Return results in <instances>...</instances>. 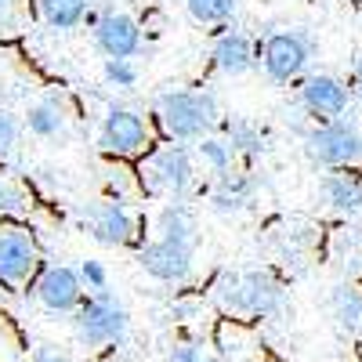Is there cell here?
Here are the masks:
<instances>
[{"label": "cell", "mask_w": 362, "mask_h": 362, "mask_svg": "<svg viewBox=\"0 0 362 362\" xmlns=\"http://www.w3.org/2000/svg\"><path fill=\"white\" fill-rule=\"evenodd\" d=\"M214 297L225 312L239 315H283L286 308V286L268 268L221 272V279L214 283Z\"/></svg>", "instance_id": "obj_1"}, {"label": "cell", "mask_w": 362, "mask_h": 362, "mask_svg": "<svg viewBox=\"0 0 362 362\" xmlns=\"http://www.w3.org/2000/svg\"><path fill=\"white\" fill-rule=\"evenodd\" d=\"M156 116L170 141H199L218 127V95L206 87H177L156 98Z\"/></svg>", "instance_id": "obj_2"}, {"label": "cell", "mask_w": 362, "mask_h": 362, "mask_svg": "<svg viewBox=\"0 0 362 362\" xmlns=\"http://www.w3.org/2000/svg\"><path fill=\"white\" fill-rule=\"evenodd\" d=\"M73 334L83 348L124 344L131 334V312L112 290H90L73 312Z\"/></svg>", "instance_id": "obj_3"}, {"label": "cell", "mask_w": 362, "mask_h": 362, "mask_svg": "<svg viewBox=\"0 0 362 362\" xmlns=\"http://www.w3.org/2000/svg\"><path fill=\"white\" fill-rule=\"evenodd\" d=\"M305 156L315 170H351L362 163V127L351 116L322 119L305 134Z\"/></svg>", "instance_id": "obj_4"}, {"label": "cell", "mask_w": 362, "mask_h": 362, "mask_svg": "<svg viewBox=\"0 0 362 362\" xmlns=\"http://www.w3.org/2000/svg\"><path fill=\"white\" fill-rule=\"evenodd\" d=\"M141 181L153 196L167 199H185L196 185V160L185 145H163L141 167Z\"/></svg>", "instance_id": "obj_5"}, {"label": "cell", "mask_w": 362, "mask_h": 362, "mask_svg": "<svg viewBox=\"0 0 362 362\" xmlns=\"http://www.w3.org/2000/svg\"><path fill=\"white\" fill-rule=\"evenodd\" d=\"M315 44L305 29H279L261 44V69L272 83H293L312 66Z\"/></svg>", "instance_id": "obj_6"}, {"label": "cell", "mask_w": 362, "mask_h": 362, "mask_svg": "<svg viewBox=\"0 0 362 362\" xmlns=\"http://www.w3.org/2000/svg\"><path fill=\"white\" fill-rule=\"evenodd\" d=\"M192 261H196V247L192 243H177V239L156 235L138 250V264L160 283H185L192 276Z\"/></svg>", "instance_id": "obj_7"}, {"label": "cell", "mask_w": 362, "mask_h": 362, "mask_svg": "<svg viewBox=\"0 0 362 362\" xmlns=\"http://www.w3.org/2000/svg\"><path fill=\"white\" fill-rule=\"evenodd\" d=\"M83 276L69 264H47L37 283H33V297L54 315H69L83 305Z\"/></svg>", "instance_id": "obj_8"}, {"label": "cell", "mask_w": 362, "mask_h": 362, "mask_svg": "<svg viewBox=\"0 0 362 362\" xmlns=\"http://www.w3.org/2000/svg\"><path fill=\"white\" fill-rule=\"evenodd\" d=\"M148 145V124L134 109H109L98 127V148L109 156H138Z\"/></svg>", "instance_id": "obj_9"}, {"label": "cell", "mask_w": 362, "mask_h": 362, "mask_svg": "<svg viewBox=\"0 0 362 362\" xmlns=\"http://www.w3.org/2000/svg\"><path fill=\"white\" fill-rule=\"evenodd\" d=\"M83 232L102 247H127L134 239V214L119 199H98L83 210Z\"/></svg>", "instance_id": "obj_10"}, {"label": "cell", "mask_w": 362, "mask_h": 362, "mask_svg": "<svg viewBox=\"0 0 362 362\" xmlns=\"http://www.w3.org/2000/svg\"><path fill=\"white\" fill-rule=\"evenodd\" d=\"M297 102L308 116L315 119H334L348 112L351 102V87L341 76H329V73H312L305 76V83L297 87Z\"/></svg>", "instance_id": "obj_11"}, {"label": "cell", "mask_w": 362, "mask_h": 362, "mask_svg": "<svg viewBox=\"0 0 362 362\" xmlns=\"http://www.w3.org/2000/svg\"><path fill=\"white\" fill-rule=\"evenodd\" d=\"M90 29H95V47L105 58H134V54H141V25L127 11L90 15Z\"/></svg>", "instance_id": "obj_12"}, {"label": "cell", "mask_w": 362, "mask_h": 362, "mask_svg": "<svg viewBox=\"0 0 362 362\" xmlns=\"http://www.w3.org/2000/svg\"><path fill=\"white\" fill-rule=\"evenodd\" d=\"M37 268V243L22 228H0V283L22 286Z\"/></svg>", "instance_id": "obj_13"}, {"label": "cell", "mask_w": 362, "mask_h": 362, "mask_svg": "<svg viewBox=\"0 0 362 362\" xmlns=\"http://www.w3.org/2000/svg\"><path fill=\"white\" fill-rule=\"evenodd\" d=\"M254 196H257V177L247 174V170H228V174H218L214 185H210L206 199H210V210L221 218H232V214H243V210L254 206Z\"/></svg>", "instance_id": "obj_14"}, {"label": "cell", "mask_w": 362, "mask_h": 362, "mask_svg": "<svg viewBox=\"0 0 362 362\" xmlns=\"http://www.w3.org/2000/svg\"><path fill=\"white\" fill-rule=\"evenodd\" d=\"M210 66L221 76H243L257 66V47L254 37L243 29H225V33L210 44Z\"/></svg>", "instance_id": "obj_15"}, {"label": "cell", "mask_w": 362, "mask_h": 362, "mask_svg": "<svg viewBox=\"0 0 362 362\" xmlns=\"http://www.w3.org/2000/svg\"><path fill=\"white\" fill-rule=\"evenodd\" d=\"M319 196L341 214H355V210H362V177L348 170H329L319 177Z\"/></svg>", "instance_id": "obj_16"}, {"label": "cell", "mask_w": 362, "mask_h": 362, "mask_svg": "<svg viewBox=\"0 0 362 362\" xmlns=\"http://www.w3.org/2000/svg\"><path fill=\"white\" fill-rule=\"evenodd\" d=\"M25 127H29V134H33V138H44V141L66 138V131H69V112H66V105L58 102L54 95H47V98H40V102L29 105Z\"/></svg>", "instance_id": "obj_17"}, {"label": "cell", "mask_w": 362, "mask_h": 362, "mask_svg": "<svg viewBox=\"0 0 362 362\" xmlns=\"http://www.w3.org/2000/svg\"><path fill=\"white\" fill-rule=\"evenodd\" d=\"M156 232L167 235V239H177V243H199V221H196V210L185 206L181 199H170L160 218H156Z\"/></svg>", "instance_id": "obj_18"}, {"label": "cell", "mask_w": 362, "mask_h": 362, "mask_svg": "<svg viewBox=\"0 0 362 362\" xmlns=\"http://www.w3.org/2000/svg\"><path fill=\"white\" fill-rule=\"evenodd\" d=\"M329 315L344 329V334H362V286L355 283H337L329 290Z\"/></svg>", "instance_id": "obj_19"}, {"label": "cell", "mask_w": 362, "mask_h": 362, "mask_svg": "<svg viewBox=\"0 0 362 362\" xmlns=\"http://www.w3.org/2000/svg\"><path fill=\"white\" fill-rule=\"evenodd\" d=\"M37 15L47 29L69 33L83 18H90V0H37Z\"/></svg>", "instance_id": "obj_20"}, {"label": "cell", "mask_w": 362, "mask_h": 362, "mask_svg": "<svg viewBox=\"0 0 362 362\" xmlns=\"http://www.w3.org/2000/svg\"><path fill=\"white\" fill-rule=\"evenodd\" d=\"M196 156H199V163L210 170V174H228V170H235V148H232V141L228 138H214V134H206V138H199L196 141Z\"/></svg>", "instance_id": "obj_21"}, {"label": "cell", "mask_w": 362, "mask_h": 362, "mask_svg": "<svg viewBox=\"0 0 362 362\" xmlns=\"http://www.w3.org/2000/svg\"><path fill=\"white\" fill-rule=\"evenodd\" d=\"M225 138L232 141L235 153H243V156H257L261 148H264V134H261V127L250 124V119H243V116L228 119V124H225Z\"/></svg>", "instance_id": "obj_22"}, {"label": "cell", "mask_w": 362, "mask_h": 362, "mask_svg": "<svg viewBox=\"0 0 362 362\" xmlns=\"http://www.w3.org/2000/svg\"><path fill=\"white\" fill-rule=\"evenodd\" d=\"M239 8V0H185V11L196 25H225Z\"/></svg>", "instance_id": "obj_23"}, {"label": "cell", "mask_w": 362, "mask_h": 362, "mask_svg": "<svg viewBox=\"0 0 362 362\" xmlns=\"http://www.w3.org/2000/svg\"><path fill=\"white\" fill-rule=\"evenodd\" d=\"M102 76H105V83L116 87V90H131V87L138 83V69H134L131 58H105Z\"/></svg>", "instance_id": "obj_24"}, {"label": "cell", "mask_w": 362, "mask_h": 362, "mask_svg": "<svg viewBox=\"0 0 362 362\" xmlns=\"http://www.w3.org/2000/svg\"><path fill=\"white\" fill-rule=\"evenodd\" d=\"M22 210H25V196H22V189L15 185L11 177L0 174V218H8V214H22Z\"/></svg>", "instance_id": "obj_25"}, {"label": "cell", "mask_w": 362, "mask_h": 362, "mask_svg": "<svg viewBox=\"0 0 362 362\" xmlns=\"http://www.w3.org/2000/svg\"><path fill=\"white\" fill-rule=\"evenodd\" d=\"M15 145H18V119L8 109H0V156H8Z\"/></svg>", "instance_id": "obj_26"}, {"label": "cell", "mask_w": 362, "mask_h": 362, "mask_svg": "<svg viewBox=\"0 0 362 362\" xmlns=\"http://www.w3.org/2000/svg\"><path fill=\"white\" fill-rule=\"evenodd\" d=\"M167 362H214V358H210L199 344H192V341H181V344H174V348H170Z\"/></svg>", "instance_id": "obj_27"}, {"label": "cell", "mask_w": 362, "mask_h": 362, "mask_svg": "<svg viewBox=\"0 0 362 362\" xmlns=\"http://www.w3.org/2000/svg\"><path fill=\"white\" fill-rule=\"evenodd\" d=\"M80 276H83L87 290H105V286H109V276H105L102 261H83V264H80Z\"/></svg>", "instance_id": "obj_28"}, {"label": "cell", "mask_w": 362, "mask_h": 362, "mask_svg": "<svg viewBox=\"0 0 362 362\" xmlns=\"http://www.w3.org/2000/svg\"><path fill=\"white\" fill-rule=\"evenodd\" d=\"M33 362H73L66 351H58V348H51V344H40L37 351H33Z\"/></svg>", "instance_id": "obj_29"}, {"label": "cell", "mask_w": 362, "mask_h": 362, "mask_svg": "<svg viewBox=\"0 0 362 362\" xmlns=\"http://www.w3.org/2000/svg\"><path fill=\"white\" fill-rule=\"evenodd\" d=\"M15 22V0H0V29H8Z\"/></svg>", "instance_id": "obj_30"}, {"label": "cell", "mask_w": 362, "mask_h": 362, "mask_svg": "<svg viewBox=\"0 0 362 362\" xmlns=\"http://www.w3.org/2000/svg\"><path fill=\"white\" fill-rule=\"evenodd\" d=\"M351 90H355V95L362 98V58H358V62H355V69H351Z\"/></svg>", "instance_id": "obj_31"}]
</instances>
